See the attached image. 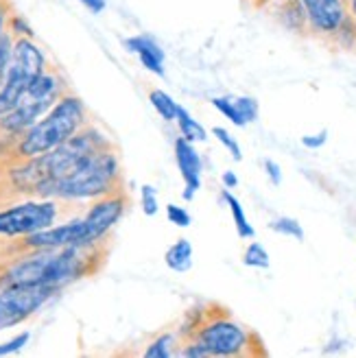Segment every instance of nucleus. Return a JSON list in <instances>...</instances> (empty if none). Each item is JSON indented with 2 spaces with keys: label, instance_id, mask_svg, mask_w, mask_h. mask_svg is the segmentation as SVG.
I'll return each mask as SVG.
<instances>
[{
  "label": "nucleus",
  "instance_id": "423d86ee",
  "mask_svg": "<svg viewBox=\"0 0 356 358\" xmlns=\"http://www.w3.org/2000/svg\"><path fill=\"white\" fill-rule=\"evenodd\" d=\"M57 212V203L52 199H42V196L38 201H24L5 208L0 210V236L15 238L35 234V231L55 225Z\"/></svg>",
  "mask_w": 356,
  "mask_h": 358
},
{
  "label": "nucleus",
  "instance_id": "6ab92c4d",
  "mask_svg": "<svg viewBox=\"0 0 356 358\" xmlns=\"http://www.w3.org/2000/svg\"><path fill=\"white\" fill-rule=\"evenodd\" d=\"M149 101H151L153 110L159 114V118L166 120V122L175 120L177 107H180V105L175 103V99L169 92H164V90H151V92H149Z\"/></svg>",
  "mask_w": 356,
  "mask_h": 358
},
{
  "label": "nucleus",
  "instance_id": "aec40b11",
  "mask_svg": "<svg viewBox=\"0 0 356 358\" xmlns=\"http://www.w3.org/2000/svg\"><path fill=\"white\" fill-rule=\"evenodd\" d=\"M269 229L276 231L280 236H289V238H295L297 243L304 241V227L297 219H291V217H278L269 223Z\"/></svg>",
  "mask_w": 356,
  "mask_h": 358
},
{
  "label": "nucleus",
  "instance_id": "473e14b6",
  "mask_svg": "<svg viewBox=\"0 0 356 358\" xmlns=\"http://www.w3.org/2000/svg\"><path fill=\"white\" fill-rule=\"evenodd\" d=\"M79 3H81L85 9H90L92 13H101V11L105 9V5H108L105 0H79Z\"/></svg>",
  "mask_w": 356,
  "mask_h": 358
},
{
  "label": "nucleus",
  "instance_id": "7ed1b4c3",
  "mask_svg": "<svg viewBox=\"0 0 356 358\" xmlns=\"http://www.w3.org/2000/svg\"><path fill=\"white\" fill-rule=\"evenodd\" d=\"M120 177L118 155L110 149H103L85 157L83 162L66 177L50 184L42 199H64V201H81V199H101L105 194L116 192Z\"/></svg>",
  "mask_w": 356,
  "mask_h": 358
},
{
  "label": "nucleus",
  "instance_id": "f3484780",
  "mask_svg": "<svg viewBox=\"0 0 356 358\" xmlns=\"http://www.w3.org/2000/svg\"><path fill=\"white\" fill-rule=\"evenodd\" d=\"M223 201L227 203L229 214H232V221H234V227H236V231H238V236L245 238V241H247V238H254V236H256L254 225L249 223V219H247V214H245L241 201H238L236 196H234L232 192H229L227 188L223 190Z\"/></svg>",
  "mask_w": 356,
  "mask_h": 358
},
{
  "label": "nucleus",
  "instance_id": "393cba45",
  "mask_svg": "<svg viewBox=\"0 0 356 358\" xmlns=\"http://www.w3.org/2000/svg\"><path fill=\"white\" fill-rule=\"evenodd\" d=\"M166 219L175 227H190V223H192L190 212L184 206H177V203H169L166 206Z\"/></svg>",
  "mask_w": 356,
  "mask_h": 358
},
{
  "label": "nucleus",
  "instance_id": "39448f33",
  "mask_svg": "<svg viewBox=\"0 0 356 358\" xmlns=\"http://www.w3.org/2000/svg\"><path fill=\"white\" fill-rule=\"evenodd\" d=\"M46 70L44 52L33 44L31 38H17L11 48L7 73L0 81V116L17 105L27 92L29 83Z\"/></svg>",
  "mask_w": 356,
  "mask_h": 358
},
{
  "label": "nucleus",
  "instance_id": "6e6552de",
  "mask_svg": "<svg viewBox=\"0 0 356 358\" xmlns=\"http://www.w3.org/2000/svg\"><path fill=\"white\" fill-rule=\"evenodd\" d=\"M194 338L210 352V356H243L249 348V332L227 317H217L199 326Z\"/></svg>",
  "mask_w": 356,
  "mask_h": 358
},
{
  "label": "nucleus",
  "instance_id": "a878e982",
  "mask_svg": "<svg viewBox=\"0 0 356 358\" xmlns=\"http://www.w3.org/2000/svg\"><path fill=\"white\" fill-rule=\"evenodd\" d=\"M11 48H13L11 35L7 31L0 33V81H3V77L7 73V66H9V59H11Z\"/></svg>",
  "mask_w": 356,
  "mask_h": 358
},
{
  "label": "nucleus",
  "instance_id": "f704fd0d",
  "mask_svg": "<svg viewBox=\"0 0 356 358\" xmlns=\"http://www.w3.org/2000/svg\"><path fill=\"white\" fill-rule=\"evenodd\" d=\"M352 20H354V31H356V0H352Z\"/></svg>",
  "mask_w": 356,
  "mask_h": 358
},
{
  "label": "nucleus",
  "instance_id": "b1692460",
  "mask_svg": "<svg viewBox=\"0 0 356 358\" xmlns=\"http://www.w3.org/2000/svg\"><path fill=\"white\" fill-rule=\"evenodd\" d=\"M140 206L147 217H155L159 212V201H157V190L153 186H140Z\"/></svg>",
  "mask_w": 356,
  "mask_h": 358
},
{
  "label": "nucleus",
  "instance_id": "7c9ffc66",
  "mask_svg": "<svg viewBox=\"0 0 356 358\" xmlns=\"http://www.w3.org/2000/svg\"><path fill=\"white\" fill-rule=\"evenodd\" d=\"M9 29H11V33L20 35V38H33V29L24 22V17H20V15H13L11 17V20H9Z\"/></svg>",
  "mask_w": 356,
  "mask_h": 358
},
{
  "label": "nucleus",
  "instance_id": "cd10ccee",
  "mask_svg": "<svg viewBox=\"0 0 356 358\" xmlns=\"http://www.w3.org/2000/svg\"><path fill=\"white\" fill-rule=\"evenodd\" d=\"M180 356H186V358H210V352L194 338V341H190V343H186V348L184 350H180L177 352Z\"/></svg>",
  "mask_w": 356,
  "mask_h": 358
},
{
  "label": "nucleus",
  "instance_id": "5701e85b",
  "mask_svg": "<svg viewBox=\"0 0 356 358\" xmlns=\"http://www.w3.org/2000/svg\"><path fill=\"white\" fill-rule=\"evenodd\" d=\"M212 136H215V138L221 142V145L227 149V153L232 155L234 162H241V159H243V151H241L238 140H236L232 134H229L225 127H212Z\"/></svg>",
  "mask_w": 356,
  "mask_h": 358
},
{
  "label": "nucleus",
  "instance_id": "2eb2a0df",
  "mask_svg": "<svg viewBox=\"0 0 356 358\" xmlns=\"http://www.w3.org/2000/svg\"><path fill=\"white\" fill-rule=\"evenodd\" d=\"M124 48L129 52H136L140 64L153 75L164 77V50L151 35H134V38L124 40Z\"/></svg>",
  "mask_w": 356,
  "mask_h": 358
},
{
  "label": "nucleus",
  "instance_id": "f8f14e48",
  "mask_svg": "<svg viewBox=\"0 0 356 358\" xmlns=\"http://www.w3.org/2000/svg\"><path fill=\"white\" fill-rule=\"evenodd\" d=\"M57 99H40L33 94H22V99L17 101V105L13 110H9L7 114L0 116V127L9 134H17L22 136L31 124L38 122L52 105H55Z\"/></svg>",
  "mask_w": 356,
  "mask_h": 358
},
{
  "label": "nucleus",
  "instance_id": "412c9836",
  "mask_svg": "<svg viewBox=\"0 0 356 358\" xmlns=\"http://www.w3.org/2000/svg\"><path fill=\"white\" fill-rule=\"evenodd\" d=\"M243 264L249 268H269L271 266L269 252L260 243H249L243 252Z\"/></svg>",
  "mask_w": 356,
  "mask_h": 358
},
{
  "label": "nucleus",
  "instance_id": "ddd939ff",
  "mask_svg": "<svg viewBox=\"0 0 356 358\" xmlns=\"http://www.w3.org/2000/svg\"><path fill=\"white\" fill-rule=\"evenodd\" d=\"M175 162H177V169H180V175L184 179V186H186L182 196L186 201H192L194 194H197L201 188L204 162H201V155L197 153L192 142H188L182 136L175 140Z\"/></svg>",
  "mask_w": 356,
  "mask_h": 358
},
{
  "label": "nucleus",
  "instance_id": "9d476101",
  "mask_svg": "<svg viewBox=\"0 0 356 358\" xmlns=\"http://www.w3.org/2000/svg\"><path fill=\"white\" fill-rule=\"evenodd\" d=\"M70 245H92L90 236H87V225L83 217L62 225H50L46 229L35 231V234L24 236L27 249H57Z\"/></svg>",
  "mask_w": 356,
  "mask_h": 358
},
{
  "label": "nucleus",
  "instance_id": "a211bd4d",
  "mask_svg": "<svg viewBox=\"0 0 356 358\" xmlns=\"http://www.w3.org/2000/svg\"><path fill=\"white\" fill-rule=\"evenodd\" d=\"M175 122H177V127H180L182 138H186L188 142H192V145H194V142H206V140H208L206 127H204V124H201L197 118H192L190 112H186L182 105L177 107Z\"/></svg>",
  "mask_w": 356,
  "mask_h": 358
},
{
  "label": "nucleus",
  "instance_id": "4be33fe9",
  "mask_svg": "<svg viewBox=\"0 0 356 358\" xmlns=\"http://www.w3.org/2000/svg\"><path fill=\"white\" fill-rule=\"evenodd\" d=\"M145 358H171L175 356V334H159L147 345Z\"/></svg>",
  "mask_w": 356,
  "mask_h": 358
},
{
  "label": "nucleus",
  "instance_id": "bb28decb",
  "mask_svg": "<svg viewBox=\"0 0 356 358\" xmlns=\"http://www.w3.org/2000/svg\"><path fill=\"white\" fill-rule=\"evenodd\" d=\"M31 341V332H20V334H15L11 341L7 343H0V356H9V354H15V352H20L24 350V345H29Z\"/></svg>",
  "mask_w": 356,
  "mask_h": 358
},
{
  "label": "nucleus",
  "instance_id": "20e7f679",
  "mask_svg": "<svg viewBox=\"0 0 356 358\" xmlns=\"http://www.w3.org/2000/svg\"><path fill=\"white\" fill-rule=\"evenodd\" d=\"M85 118L87 112L83 101L73 94H62L55 105L22 134L17 142V155L27 159L64 145L68 138L83 129Z\"/></svg>",
  "mask_w": 356,
  "mask_h": 358
},
{
  "label": "nucleus",
  "instance_id": "1a4fd4ad",
  "mask_svg": "<svg viewBox=\"0 0 356 358\" xmlns=\"http://www.w3.org/2000/svg\"><path fill=\"white\" fill-rule=\"evenodd\" d=\"M124 208H127V199H124V194L116 190L112 194L101 196V199L85 212L83 221L87 225V236H90L92 245H99L108 236V231L120 221Z\"/></svg>",
  "mask_w": 356,
  "mask_h": 358
},
{
  "label": "nucleus",
  "instance_id": "f03ea898",
  "mask_svg": "<svg viewBox=\"0 0 356 358\" xmlns=\"http://www.w3.org/2000/svg\"><path fill=\"white\" fill-rule=\"evenodd\" d=\"M103 149H110V140L99 129L85 127L79 129L73 138H68L64 145L42 155L27 157L24 164L11 169L9 179L17 190L42 196V192L50 184H55L57 179L73 173L85 157Z\"/></svg>",
  "mask_w": 356,
  "mask_h": 358
},
{
  "label": "nucleus",
  "instance_id": "c756f323",
  "mask_svg": "<svg viewBox=\"0 0 356 358\" xmlns=\"http://www.w3.org/2000/svg\"><path fill=\"white\" fill-rule=\"evenodd\" d=\"M262 169H264L266 177H269V182H271L273 186H280V184H282V169H280V164L276 162V159H269V157H266L264 162H262Z\"/></svg>",
  "mask_w": 356,
  "mask_h": 358
},
{
  "label": "nucleus",
  "instance_id": "9b49d317",
  "mask_svg": "<svg viewBox=\"0 0 356 358\" xmlns=\"http://www.w3.org/2000/svg\"><path fill=\"white\" fill-rule=\"evenodd\" d=\"M299 5L304 9L306 22L317 33L336 35L350 24L343 0H299Z\"/></svg>",
  "mask_w": 356,
  "mask_h": 358
},
{
  "label": "nucleus",
  "instance_id": "c85d7f7f",
  "mask_svg": "<svg viewBox=\"0 0 356 358\" xmlns=\"http://www.w3.org/2000/svg\"><path fill=\"white\" fill-rule=\"evenodd\" d=\"M328 142V131L322 129L319 134H311V136H301V145H304L306 149H322L324 145Z\"/></svg>",
  "mask_w": 356,
  "mask_h": 358
},
{
  "label": "nucleus",
  "instance_id": "f257e3e1",
  "mask_svg": "<svg viewBox=\"0 0 356 358\" xmlns=\"http://www.w3.org/2000/svg\"><path fill=\"white\" fill-rule=\"evenodd\" d=\"M97 245H70L57 249H31V254L0 271V289L9 286H64L92 271L90 258Z\"/></svg>",
  "mask_w": 356,
  "mask_h": 358
},
{
  "label": "nucleus",
  "instance_id": "72a5a7b5",
  "mask_svg": "<svg viewBox=\"0 0 356 358\" xmlns=\"http://www.w3.org/2000/svg\"><path fill=\"white\" fill-rule=\"evenodd\" d=\"M7 3L0 0V33H5V24H7Z\"/></svg>",
  "mask_w": 356,
  "mask_h": 358
},
{
  "label": "nucleus",
  "instance_id": "0eeeda50",
  "mask_svg": "<svg viewBox=\"0 0 356 358\" xmlns=\"http://www.w3.org/2000/svg\"><path fill=\"white\" fill-rule=\"evenodd\" d=\"M57 291L50 286H9L0 289V330L22 324Z\"/></svg>",
  "mask_w": 356,
  "mask_h": 358
},
{
  "label": "nucleus",
  "instance_id": "2f4dec72",
  "mask_svg": "<svg viewBox=\"0 0 356 358\" xmlns=\"http://www.w3.org/2000/svg\"><path fill=\"white\" fill-rule=\"evenodd\" d=\"M221 182H223V188L232 190V188H236V186H238V177H236V173H234V171H225V173L221 175Z\"/></svg>",
  "mask_w": 356,
  "mask_h": 358
},
{
  "label": "nucleus",
  "instance_id": "dca6fc26",
  "mask_svg": "<svg viewBox=\"0 0 356 358\" xmlns=\"http://www.w3.org/2000/svg\"><path fill=\"white\" fill-rule=\"evenodd\" d=\"M164 262L171 271L175 273H186L192 268V245L186 238H177L169 249H166V256Z\"/></svg>",
  "mask_w": 356,
  "mask_h": 358
},
{
  "label": "nucleus",
  "instance_id": "4468645a",
  "mask_svg": "<svg viewBox=\"0 0 356 358\" xmlns=\"http://www.w3.org/2000/svg\"><path fill=\"white\" fill-rule=\"evenodd\" d=\"M210 103L234 127H247V124L256 122L260 116V105L252 96H215L210 99Z\"/></svg>",
  "mask_w": 356,
  "mask_h": 358
}]
</instances>
